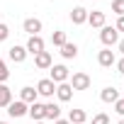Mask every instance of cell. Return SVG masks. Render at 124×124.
Instances as JSON below:
<instances>
[{"instance_id": "obj_29", "label": "cell", "mask_w": 124, "mask_h": 124, "mask_svg": "<svg viewBox=\"0 0 124 124\" xmlns=\"http://www.w3.org/2000/svg\"><path fill=\"white\" fill-rule=\"evenodd\" d=\"M54 124H71V122H68V119H56Z\"/></svg>"}, {"instance_id": "obj_12", "label": "cell", "mask_w": 124, "mask_h": 124, "mask_svg": "<svg viewBox=\"0 0 124 124\" xmlns=\"http://www.w3.org/2000/svg\"><path fill=\"white\" fill-rule=\"evenodd\" d=\"M8 56H10V61H15V63H22V61L27 58V49L24 46H10V51H8Z\"/></svg>"}, {"instance_id": "obj_4", "label": "cell", "mask_w": 124, "mask_h": 124, "mask_svg": "<svg viewBox=\"0 0 124 124\" xmlns=\"http://www.w3.org/2000/svg\"><path fill=\"white\" fill-rule=\"evenodd\" d=\"M37 95H41V97H54V95H56V83L49 80V78L39 80V83H37Z\"/></svg>"}, {"instance_id": "obj_15", "label": "cell", "mask_w": 124, "mask_h": 124, "mask_svg": "<svg viewBox=\"0 0 124 124\" xmlns=\"http://www.w3.org/2000/svg\"><path fill=\"white\" fill-rule=\"evenodd\" d=\"M37 97H39V95H37V90H34V88H29V85L20 90V100H22L24 105H32V102H37Z\"/></svg>"}, {"instance_id": "obj_33", "label": "cell", "mask_w": 124, "mask_h": 124, "mask_svg": "<svg viewBox=\"0 0 124 124\" xmlns=\"http://www.w3.org/2000/svg\"><path fill=\"white\" fill-rule=\"evenodd\" d=\"M0 124H8V122H0Z\"/></svg>"}, {"instance_id": "obj_7", "label": "cell", "mask_w": 124, "mask_h": 124, "mask_svg": "<svg viewBox=\"0 0 124 124\" xmlns=\"http://www.w3.org/2000/svg\"><path fill=\"white\" fill-rule=\"evenodd\" d=\"M22 27H24V32H27L29 37H39V32H41V20H37V17H27Z\"/></svg>"}, {"instance_id": "obj_17", "label": "cell", "mask_w": 124, "mask_h": 124, "mask_svg": "<svg viewBox=\"0 0 124 124\" xmlns=\"http://www.w3.org/2000/svg\"><path fill=\"white\" fill-rule=\"evenodd\" d=\"M10 102H12V90L5 83H0V107H8Z\"/></svg>"}, {"instance_id": "obj_24", "label": "cell", "mask_w": 124, "mask_h": 124, "mask_svg": "<svg viewBox=\"0 0 124 124\" xmlns=\"http://www.w3.org/2000/svg\"><path fill=\"white\" fill-rule=\"evenodd\" d=\"M93 124H109V117H107L105 112H100V114L93 117Z\"/></svg>"}, {"instance_id": "obj_20", "label": "cell", "mask_w": 124, "mask_h": 124, "mask_svg": "<svg viewBox=\"0 0 124 124\" xmlns=\"http://www.w3.org/2000/svg\"><path fill=\"white\" fill-rule=\"evenodd\" d=\"M61 56H63V58H76L78 56V46L71 44V41H66L63 46H61Z\"/></svg>"}, {"instance_id": "obj_21", "label": "cell", "mask_w": 124, "mask_h": 124, "mask_svg": "<svg viewBox=\"0 0 124 124\" xmlns=\"http://www.w3.org/2000/svg\"><path fill=\"white\" fill-rule=\"evenodd\" d=\"M51 44H54V46H63V44H66V32H61V29L54 32V34H51Z\"/></svg>"}, {"instance_id": "obj_1", "label": "cell", "mask_w": 124, "mask_h": 124, "mask_svg": "<svg viewBox=\"0 0 124 124\" xmlns=\"http://www.w3.org/2000/svg\"><path fill=\"white\" fill-rule=\"evenodd\" d=\"M100 41L109 49V46H114V44L119 41V32H117L114 27H102V32H100Z\"/></svg>"}, {"instance_id": "obj_13", "label": "cell", "mask_w": 124, "mask_h": 124, "mask_svg": "<svg viewBox=\"0 0 124 124\" xmlns=\"http://www.w3.org/2000/svg\"><path fill=\"white\" fill-rule=\"evenodd\" d=\"M71 22L73 24H85L88 22V10L85 8H73L71 10Z\"/></svg>"}, {"instance_id": "obj_3", "label": "cell", "mask_w": 124, "mask_h": 124, "mask_svg": "<svg viewBox=\"0 0 124 124\" xmlns=\"http://www.w3.org/2000/svg\"><path fill=\"white\" fill-rule=\"evenodd\" d=\"M90 83H93V80H90V76H88V73H73V78H71V83H68V85H71L73 90H88V88H90Z\"/></svg>"}, {"instance_id": "obj_11", "label": "cell", "mask_w": 124, "mask_h": 124, "mask_svg": "<svg viewBox=\"0 0 124 124\" xmlns=\"http://www.w3.org/2000/svg\"><path fill=\"white\" fill-rule=\"evenodd\" d=\"M56 97H58L61 102H68V100L73 97V88H71L68 83H58V85H56Z\"/></svg>"}, {"instance_id": "obj_22", "label": "cell", "mask_w": 124, "mask_h": 124, "mask_svg": "<svg viewBox=\"0 0 124 124\" xmlns=\"http://www.w3.org/2000/svg\"><path fill=\"white\" fill-rule=\"evenodd\" d=\"M112 12H117L119 17H124V0H112Z\"/></svg>"}, {"instance_id": "obj_2", "label": "cell", "mask_w": 124, "mask_h": 124, "mask_svg": "<svg viewBox=\"0 0 124 124\" xmlns=\"http://www.w3.org/2000/svg\"><path fill=\"white\" fill-rule=\"evenodd\" d=\"M49 71H51L49 80H54L56 85H58V83H66V80H68V76H71V73H68V68H66L63 63H58V66H51Z\"/></svg>"}, {"instance_id": "obj_5", "label": "cell", "mask_w": 124, "mask_h": 124, "mask_svg": "<svg viewBox=\"0 0 124 124\" xmlns=\"http://www.w3.org/2000/svg\"><path fill=\"white\" fill-rule=\"evenodd\" d=\"M27 109H29V105H24L22 100H15V102H10V105H8V114H10L12 119L24 117V114H27Z\"/></svg>"}, {"instance_id": "obj_27", "label": "cell", "mask_w": 124, "mask_h": 124, "mask_svg": "<svg viewBox=\"0 0 124 124\" xmlns=\"http://www.w3.org/2000/svg\"><path fill=\"white\" fill-rule=\"evenodd\" d=\"M114 29H117V32H124V17H119V20H117V24H114Z\"/></svg>"}, {"instance_id": "obj_16", "label": "cell", "mask_w": 124, "mask_h": 124, "mask_svg": "<svg viewBox=\"0 0 124 124\" xmlns=\"http://www.w3.org/2000/svg\"><path fill=\"white\" fill-rule=\"evenodd\" d=\"M88 24L102 29V27H105V12H100V10H97V12H88Z\"/></svg>"}, {"instance_id": "obj_30", "label": "cell", "mask_w": 124, "mask_h": 124, "mask_svg": "<svg viewBox=\"0 0 124 124\" xmlns=\"http://www.w3.org/2000/svg\"><path fill=\"white\" fill-rule=\"evenodd\" d=\"M117 44H119V51H122V54H124V39H119V41H117Z\"/></svg>"}, {"instance_id": "obj_14", "label": "cell", "mask_w": 124, "mask_h": 124, "mask_svg": "<svg viewBox=\"0 0 124 124\" xmlns=\"http://www.w3.org/2000/svg\"><path fill=\"white\" fill-rule=\"evenodd\" d=\"M27 114H29L34 122H44V105H41V102H32L29 109H27Z\"/></svg>"}, {"instance_id": "obj_10", "label": "cell", "mask_w": 124, "mask_h": 124, "mask_svg": "<svg viewBox=\"0 0 124 124\" xmlns=\"http://www.w3.org/2000/svg\"><path fill=\"white\" fill-rule=\"evenodd\" d=\"M44 119H51V122L61 119V107H58L56 102H46V105H44Z\"/></svg>"}, {"instance_id": "obj_19", "label": "cell", "mask_w": 124, "mask_h": 124, "mask_svg": "<svg viewBox=\"0 0 124 124\" xmlns=\"http://www.w3.org/2000/svg\"><path fill=\"white\" fill-rule=\"evenodd\" d=\"M85 119H88V114L83 109H71L68 112V122L71 124H85Z\"/></svg>"}, {"instance_id": "obj_25", "label": "cell", "mask_w": 124, "mask_h": 124, "mask_svg": "<svg viewBox=\"0 0 124 124\" xmlns=\"http://www.w3.org/2000/svg\"><path fill=\"white\" fill-rule=\"evenodd\" d=\"M10 37V27L8 24H3V22H0V41H5Z\"/></svg>"}, {"instance_id": "obj_28", "label": "cell", "mask_w": 124, "mask_h": 124, "mask_svg": "<svg viewBox=\"0 0 124 124\" xmlns=\"http://www.w3.org/2000/svg\"><path fill=\"white\" fill-rule=\"evenodd\" d=\"M117 68H119V73H122V76H124V56H122V58H119V61H117Z\"/></svg>"}, {"instance_id": "obj_18", "label": "cell", "mask_w": 124, "mask_h": 124, "mask_svg": "<svg viewBox=\"0 0 124 124\" xmlns=\"http://www.w3.org/2000/svg\"><path fill=\"white\" fill-rule=\"evenodd\" d=\"M100 100H102V102H112V105H114V102L119 100V93H117L114 88H105V90L100 93Z\"/></svg>"}, {"instance_id": "obj_8", "label": "cell", "mask_w": 124, "mask_h": 124, "mask_svg": "<svg viewBox=\"0 0 124 124\" xmlns=\"http://www.w3.org/2000/svg\"><path fill=\"white\" fill-rule=\"evenodd\" d=\"M27 54H32V56H37V54H41L44 51V39L41 37H29V41H27Z\"/></svg>"}, {"instance_id": "obj_9", "label": "cell", "mask_w": 124, "mask_h": 124, "mask_svg": "<svg viewBox=\"0 0 124 124\" xmlns=\"http://www.w3.org/2000/svg\"><path fill=\"white\" fill-rule=\"evenodd\" d=\"M34 66H37V68H41V71H44V68H51V66H54V58H51V54H49V51H41V54H37V56H34Z\"/></svg>"}, {"instance_id": "obj_26", "label": "cell", "mask_w": 124, "mask_h": 124, "mask_svg": "<svg viewBox=\"0 0 124 124\" xmlns=\"http://www.w3.org/2000/svg\"><path fill=\"white\" fill-rule=\"evenodd\" d=\"M114 109H117V114H122V117H124V97H119V100L114 102Z\"/></svg>"}, {"instance_id": "obj_23", "label": "cell", "mask_w": 124, "mask_h": 124, "mask_svg": "<svg viewBox=\"0 0 124 124\" xmlns=\"http://www.w3.org/2000/svg\"><path fill=\"white\" fill-rule=\"evenodd\" d=\"M10 78V71H8V66H5V61L0 58V83H5Z\"/></svg>"}, {"instance_id": "obj_6", "label": "cell", "mask_w": 124, "mask_h": 124, "mask_svg": "<svg viewBox=\"0 0 124 124\" xmlns=\"http://www.w3.org/2000/svg\"><path fill=\"white\" fill-rule=\"evenodd\" d=\"M97 63H100L102 68H109V66H114V63H117L114 51H112V49H102V51L97 54Z\"/></svg>"}, {"instance_id": "obj_31", "label": "cell", "mask_w": 124, "mask_h": 124, "mask_svg": "<svg viewBox=\"0 0 124 124\" xmlns=\"http://www.w3.org/2000/svg\"><path fill=\"white\" fill-rule=\"evenodd\" d=\"M119 124H124V117H122V119H119Z\"/></svg>"}, {"instance_id": "obj_32", "label": "cell", "mask_w": 124, "mask_h": 124, "mask_svg": "<svg viewBox=\"0 0 124 124\" xmlns=\"http://www.w3.org/2000/svg\"><path fill=\"white\" fill-rule=\"evenodd\" d=\"M34 124H46V122H34Z\"/></svg>"}]
</instances>
